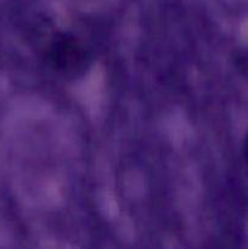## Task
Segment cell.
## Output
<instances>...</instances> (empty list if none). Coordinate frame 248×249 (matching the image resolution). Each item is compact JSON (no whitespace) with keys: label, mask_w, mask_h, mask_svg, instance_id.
<instances>
[{"label":"cell","mask_w":248,"mask_h":249,"mask_svg":"<svg viewBox=\"0 0 248 249\" xmlns=\"http://www.w3.org/2000/svg\"><path fill=\"white\" fill-rule=\"evenodd\" d=\"M46 61L58 74L77 78L85 74L91 65V53L78 36L60 33L49 41Z\"/></svg>","instance_id":"1"},{"label":"cell","mask_w":248,"mask_h":249,"mask_svg":"<svg viewBox=\"0 0 248 249\" xmlns=\"http://www.w3.org/2000/svg\"><path fill=\"white\" fill-rule=\"evenodd\" d=\"M236 66L245 77L248 78V49L240 51L236 55Z\"/></svg>","instance_id":"2"},{"label":"cell","mask_w":248,"mask_h":249,"mask_svg":"<svg viewBox=\"0 0 248 249\" xmlns=\"http://www.w3.org/2000/svg\"><path fill=\"white\" fill-rule=\"evenodd\" d=\"M243 156H245V160L248 164V133L246 135L245 141H243Z\"/></svg>","instance_id":"3"}]
</instances>
